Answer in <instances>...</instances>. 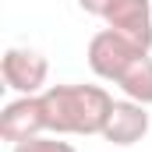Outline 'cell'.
Segmentation results:
<instances>
[{"label":"cell","instance_id":"cell-8","mask_svg":"<svg viewBox=\"0 0 152 152\" xmlns=\"http://www.w3.org/2000/svg\"><path fill=\"white\" fill-rule=\"evenodd\" d=\"M11 152H78L71 142H64V134H36L28 142L11 145Z\"/></svg>","mask_w":152,"mask_h":152},{"label":"cell","instance_id":"cell-6","mask_svg":"<svg viewBox=\"0 0 152 152\" xmlns=\"http://www.w3.org/2000/svg\"><path fill=\"white\" fill-rule=\"evenodd\" d=\"M149 124H152L149 120V106H142L134 99H117L113 110H110V120L103 127V138L110 145L127 149V145H134V142H142L149 134Z\"/></svg>","mask_w":152,"mask_h":152},{"label":"cell","instance_id":"cell-3","mask_svg":"<svg viewBox=\"0 0 152 152\" xmlns=\"http://www.w3.org/2000/svg\"><path fill=\"white\" fill-rule=\"evenodd\" d=\"M0 78L7 88H14L18 96H39L46 92V78H50V60L28 50V46H11L4 50V60H0Z\"/></svg>","mask_w":152,"mask_h":152},{"label":"cell","instance_id":"cell-7","mask_svg":"<svg viewBox=\"0 0 152 152\" xmlns=\"http://www.w3.org/2000/svg\"><path fill=\"white\" fill-rule=\"evenodd\" d=\"M117 88L124 92V99H134L142 106H152V57L142 53L117 81Z\"/></svg>","mask_w":152,"mask_h":152},{"label":"cell","instance_id":"cell-5","mask_svg":"<svg viewBox=\"0 0 152 152\" xmlns=\"http://www.w3.org/2000/svg\"><path fill=\"white\" fill-rule=\"evenodd\" d=\"M103 21L134 46L152 50V0H113Z\"/></svg>","mask_w":152,"mask_h":152},{"label":"cell","instance_id":"cell-1","mask_svg":"<svg viewBox=\"0 0 152 152\" xmlns=\"http://www.w3.org/2000/svg\"><path fill=\"white\" fill-rule=\"evenodd\" d=\"M113 96L103 85H50L42 92L50 134H103Z\"/></svg>","mask_w":152,"mask_h":152},{"label":"cell","instance_id":"cell-4","mask_svg":"<svg viewBox=\"0 0 152 152\" xmlns=\"http://www.w3.org/2000/svg\"><path fill=\"white\" fill-rule=\"evenodd\" d=\"M36 134H50L46 131V110H42V92L39 96H18L0 110V138L18 145L28 142Z\"/></svg>","mask_w":152,"mask_h":152},{"label":"cell","instance_id":"cell-2","mask_svg":"<svg viewBox=\"0 0 152 152\" xmlns=\"http://www.w3.org/2000/svg\"><path fill=\"white\" fill-rule=\"evenodd\" d=\"M142 53H149V50L134 46L131 39H124L120 32H113V28H99L96 36L88 39V50H85L92 75L103 78V81H113V85L120 81V75H124Z\"/></svg>","mask_w":152,"mask_h":152},{"label":"cell","instance_id":"cell-9","mask_svg":"<svg viewBox=\"0 0 152 152\" xmlns=\"http://www.w3.org/2000/svg\"><path fill=\"white\" fill-rule=\"evenodd\" d=\"M110 4H113V0H78V7H81L85 14H92V18H106Z\"/></svg>","mask_w":152,"mask_h":152}]
</instances>
